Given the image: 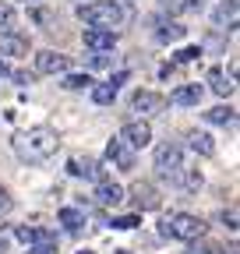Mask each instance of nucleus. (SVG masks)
<instances>
[{
    "mask_svg": "<svg viewBox=\"0 0 240 254\" xmlns=\"http://www.w3.org/2000/svg\"><path fill=\"white\" fill-rule=\"evenodd\" d=\"M57 148H60V134L53 131V127H46V124L14 134V152L25 159V163H46Z\"/></svg>",
    "mask_w": 240,
    "mask_h": 254,
    "instance_id": "nucleus-1",
    "label": "nucleus"
},
{
    "mask_svg": "<svg viewBox=\"0 0 240 254\" xmlns=\"http://www.w3.org/2000/svg\"><path fill=\"white\" fill-rule=\"evenodd\" d=\"M159 233L170 237V240H201L205 237V219L201 215H191V212H173L159 222Z\"/></svg>",
    "mask_w": 240,
    "mask_h": 254,
    "instance_id": "nucleus-2",
    "label": "nucleus"
},
{
    "mask_svg": "<svg viewBox=\"0 0 240 254\" xmlns=\"http://www.w3.org/2000/svg\"><path fill=\"white\" fill-rule=\"evenodd\" d=\"M78 18L85 25H92V28H117L120 21H124V7L117 4V0H92V4H81L78 7Z\"/></svg>",
    "mask_w": 240,
    "mask_h": 254,
    "instance_id": "nucleus-3",
    "label": "nucleus"
},
{
    "mask_svg": "<svg viewBox=\"0 0 240 254\" xmlns=\"http://www.w3.org/2000/svg\"><path fill=\"white\" fill-rule=\"evenodd\" d=\"M184 166V145L180 141H163L156 145V173L163 180H173V173Z\"/></svg>",
    "mask_w": 240,
    "mask_h": 254,
    "instance_id": "nucleus-4",
    "label": "nucleus"
},
{
    "mask_svg": "<svg viewBox=\"0 0 240 254\" xmlns=\"http://www.w3.org/2000/svg\"><path fill=\"white\" fill-rule=\"evenodd\" d=\"M67 173L71 177H85V180H96V184L106 180V170H103V163L96 155H71L67 159Z\"/></svg>",
    "mask_w": 240,
    "mask_h": 254,
    "instance_id": "nucleus-5",
    "label": "nucleus"
},
{
    "mask_svg": "<svg viewBox=\"0 0 240 254\" xmlns=\"http://www.w3.org/2000/svg\"><path fill=\"white\" fill-rule=\"evenodd\" d=\"M74 67V60L67 53H57V50H39L36 53V71L39 74H67Z\"/></svg>",
    "mask_w": 240,
    "mask_h": 254,
    "instance_id": "nucleus-6",
    "label": "nucleus"
},
{
    "mask_svg": "<svg viewBox=\"0 0 240 254\" xmlns=\"http://www.w3.org/2000/svg\"><path fill=\"white\" fill-rule=\"evenodd\" d=\"M170 103H166V95H159V92H148V88H138L134 92V99H131V110L138 113V117H156V113H163Z\"/></svg>",
    "mask_w": 240,
    "mask_h": 254,
    "instance_id": "nucleus-7",
    "label": "nucleus"
},
{
    "mask_svg": "<svg viewBox=\"0 0 240 254\" xmlns=\"http://www.w3.org/2000/svg\"><path fill=\"white\" fill-rule=\"evenodd\" d=\"M120 141H124L127 148H145L148 141H152V127H148L145 120H127L124 127H120Z\"/></svg>",
    "mask_w": 240,
    "mask_h": 254,
    "instance_id": "nucleus-8",
    "label": "nucleus"
},
{
    "mask_svg": "<svg viewBox=\"0 0 240 254\" xmlns=\"http://www.w3.org/2000/svg\"><path fill=\"white\" fill-rule=\"evenodd\" d=\"M124 194H131V201L141 208V212H156L159 205H163V198H159V190L152 187V184H134L131 190H124Z\"/></svg>",
    "mask_w": 240,
    "mask_h": 254,
    "instance_id": "nucleus-9",
    "label": "nucleus"
},
{
    "mask_svg": "<svg viewBox=\"0 0 240 254\" xmlns=\"http://www.w3.org/2000/svg\"><path fill=\"white\" fill-rule=\"evenodd\" d=\"M28 36H18V32H0V57H28Z\"/></svg>",
    "mask_w": 240,
    "mask_h": 254,
    "instance_id": "nucleus-10",
    "label": "nucleus"
},
{
    "mask_svg": "<svg viewBox=\"0 0 240 254\" xmlns=\"http://www.w3.org/2000/svg\"><path fill=\"white\" fill-rule=\"evenodd\" d=\"M85 46L92 53H106V50L117 46V32H110V28H85Z\"/></svg>",
    "mask_w": 240,
    "mask_h": 254,
    "instance_id": "nucleus-11",
    "label": "nucleus"
},
{
    "mask_svg": "<svg viewBox=\"0 0 240 254\" xmlns=\"http://www.w3.org/2000/svg\"><path fill=\"white\" fill-rule=\"evenodd\" d=\"M106 159H110L117 170H134V148H127L120 138H113V141L106 145Z\"/></svg>",
    "mask_w": 240,
    "mask_h": 254,
    "instance_id": "nucleus-12",
    "label": "nucleus"
},
{
    "mask_svg": "<svg viewBox=\"0 0 240 254\" xmlns=\"http://www.w3.org/2000/svg\"><path fill=\"white\" fill-rule=\"evenodd\" d=\"M103 208H117L120 201H124L127 194H124V187L120 184H113V180H103V184H96V194H92Z\"/></svg>",
    "mask_w": 240,
    "mask_h": 254,
    "instance_id": "nucleus-13",
    "label": "nucleus"
},
{
    "mask_svg": "<svg viewBox=\"0 0 240 254\" xmlns=\"http://www.w3.org/2000/svg\"><path fill=\"white\" fill-rule=\"evenodd\" d=\"M201 95H205V88H201L198 81H187V85L173 88V95H170L166 103H173V106H198V103H201Z\"/></svg>",
    "mask_w": 240,
    "mask_h": 254,
    "instance_id": "nucleus-14",
    "label": "nucleus"
},
{
    "mask_svg": "<svg viewBox=\"0 0 240 254\" xmlns=\"http://www.w3.org/2000/svg\"><path fill=\"white\" fill-rule=\"evenodd\" d=\"M14 237H18L21 244H57V237H53L50 230H36V226H18Z\"/></svg>",
    "mask_w": 240,
    "mask_h": 254,
    "instance_id": "nucleus-15",
    "label": "nucleus"
},
{
    "mask_svg": "<svg viewBox=\"0 0 240 254\" xmlns=\"http://www.w3.org/2000/svg\"><path fill=\"white\" fill-rule=\"evenodd\" d=\"M187 145L198 152V155H212L216 152V138L208 131H187Z\"/></svg>",
    "mask_w": 240,
    "mask_h": 254,
    "instance_id": "nucleus-16",
    "label": "nucleus"
},
{
    "mask_svg": "<svg viewBox=\"0 0 240 254\" xmlns=\"http://www.w3.org/2000/svg\"><path fill=\"white\" fill-rule=\"evenodd\" d=\"M212 21H216V28H237V0H223V4L216 7V14H212Z\"/></svg>",
    "mask_w": 240,
    "mask_h": 254,
    "instance_id": "nucleus-17",
    "label": "nucleus"
},
{
    "mask_svg": "<svg viewBox=\"0 0 240 254\" xmlns=\"http://www.w3.org/2000/svg\"><path fill=\"white\" fill-rule=\"evenodd\" d=\"M184 36H187V28L180 25V21H159V32H156L159 43H180Z\"/></svg>",
    "mask_w": 240,
    "mask_h": 254,
    "instance_id": "nucleus-18",
    "label": "nucleus"
},
{
    "mask_svg": "<svg viewBox=\"0 0 240 254\" xmlns=\"http://www.w3.org/2000/svg\"><path fill=\"white\" fill-rule=\"evenodd\" d=\"M170 184L184 187V190H198V187H201V173H194V170H184V166H180V170L173 173V180H170Z\"/></svg>",
    "mask_w": 240,
    "mask_h": 254,
    "instance_id": "nucleus-19",
    "label": "nucleus"
},
{
    "mask_svg": "<svg viewBox=\"0 0 240 254\" xmlns=\"http://www.w3.org/2000/svg\"><path fill=\"white\" fill-rule=\"evenodd\" d=\"M60 226L71 230V233H78L85 226V212L81 208H60Z\"/></svg>",
    "mask_w": 240,
    "mask_h": 254,
    "instance_id": "nucleus-20",
    "label": "nucleus"
},
{
    "mask_svg": "<svg viewBox=\"0 0 240 254\" xmlns=\"http://www.w3.org/2000/svg\"><path fill=\"white\" fill-rule=\"evenodd\" d=\"M208 85H212V92H216V95H223V99H226V95H233V81H230L219 67L208 71Z\"/></svg>",
    "mask_w": 240,
    "mask_h": 254,
    "instance_id": "nucleus-21",
    "label": "nucleus"
},
{
    "mask_svg": "<svg viewBox=\"0 0 240 254\" xmlns=\"http://www.w3.org/2000/svg\"><path fill=\"white\" fill-rule=\"evenodd\" d=\"M117 92H120V88L110 85V81H106V85H96V88H92V103H96V106H110V103L117 99Z\"/></svg>",
    "mask_w": 240,
    "mask_h": 254,
    "instance_id": "nucleus-22",
    "label": "nucleus"
},
{
    "mask_svg": "<svg viewBox=\"0 0 240 254\" xmlns=\"http://www.w3.org/2000/svg\"><path fill=\"white\" fill-rule=\"evenodd\" d=\"M205 120H208V124H233L237 113H233V106H212V110L205 113Z\"/></svg>",
    "mask_w": 240,
    "mask_h": 254,
    "instance_id": "nucleus-23",
    "label": "nucleus"
},
{
    "mask_svg": "<svg viewBox=\"0 0 240 254\" xmlns=\"http://www.w3.org/2000/svg\"><path fill=\"white\" fill-rule=\"evenodd\" d=\"M110 226L113 230H134V226H141V215H117Z\"/></svg>",
    "mask_w": 240,
    "mask_h": 254,
    "instance_id": "nucleus-24",
    "label": "nucleus"
},
{
    "mask_svg": "<svg viewBox=\"0 0 240 254\" xmlns=\"http://www.w3.org/2000/svg\"><path fill=\"white\" fill-rule=\"evenodd\" d=\"M18 21V14H14V7L7 4V0H0V28H11Z\"/></svg>",
    "mask_w": 240,
    "mask_h": 254,
    "instance_id": "nucleus-25",
    "label": "nucleus"
},
{
    "mask_svg": "<svg viewBox=\"0 0 240 254\" xmlns=\"http://www.w3.org/2000/svg\"><path fill=\"white\" fill-rule=\"evenodd\" d=\"M88 85H92V78H88V74H67V78H64V88H71V92L88 88Z\"/></svg>",
    "mask_w": 240,
    "mask_h": 254,
    "instance_id": "nucleus-26",
    "label": "nucleus"
},
{
    "mask_svg": "<svg viewBox=\"0 0 240 254\" xmlns=\"http://www.w3.org/2000/svg\"><path fill=\"white\" fill-rule=\"evenodd\" d=\"M205 0H173V11H201Z\"/></svg>",
    "mask_w": 240,
    "mask_h": 254,
    "instance_id": "nucleus-27",
    "label": "nucleus"
},
{
    "mask_svg": "<svg viewBox=\"0 0 240 254\" xmlns=\"http://www.w3.org/2000/svg\"><path fill=\"white\" fill-rule=\"evenodd\" d=\"M11 208H14V198H11V190L0 184V215H7Z\"/></svg>",
    "mask_w": 240,
    "mask_h": 254,
    "instance_id": "nucleus-28",
    "label": "nucleus"
},
{
    "mask_svg": "<svg viewBox=\"0 0 240 254\" xmlns=\"http://www.w3.org/2000/svg\"><path fill=\"white\" fill-rule=\"evenodd\" d=\"M194 57H201V50H198V46H187V50H180V53H177V64H191Z\"/></svg>",
    "mask_w": 240,
    "mask_h": 254,
    "instance_id": "nucleus-29",
    "label": "nucleus"
},
{
    "mask_svg": "<svg viewBox=\"0 0 240 254\" xmlns=\"http://www.w3.org/2000/svg\"><path fill=\"white\" fill-rule=\"evenodd\" d=\"M28 254H57V244H36Z\"/></svg>",
    "mask_w": 240,
    "mask_h": 254,
    "instance_id": "nucleus-30",
    "label": "nucleus"
},
{
    "mask_svg": "<svg viewBox=\"0 0 240 254\" xmlns=\"http://www.w3.org/2000/svg\"><path fill=\"white\" fill-rule=\"evenodd\" d=\"M194 247H191V254H212V244H198V240H191Z\"/></svg>",
    "mask_w": 240,
    "mask_h": 254,
    "instance_id": "nucleus-31",
    "label": "nucleus"
},
{
    "mask_svg": "<svg viewBox=\"0 0 240 254\" xmlns=\"http://www.w3.org/2000/svg\"><path fill=\"white\" fill-rule=\"evenodd\" d=\"M106 64H110L106 53H96V57H92V67H106Z\"/></svg>",
    "mask_w": 240,
    "mask_h": 254,
    "instance_id": "nucleus-32",
    "label": "nucleus"
},
{
    "mask_svg": "<svg viewBox=\"0 0 240 254\" xmlns=\"http://www.w3.org/2000/svg\"><path fill=\"white\" fill-rule=\"evenodd\" d=\"M124 81H127V71H120V74H113V78H110V85H117V88L124 85Z\"/></svg>",
    "mask_w": 240,
    "mask_h": 254,
    "instance_id": "nucleus-33",
    "label": "nucleus"
},
{
    "mask_svg": "<svg viewBox=\"0 0 240 254\" xmlns=\"http://www.w3.org/2000/svg\"><path fill=\"white\" fill-rule=\"evenodd\" d=\"M14 81H21V85H32V74H25V71H14Z\"/></svg>",
    "mask_w": 240,
    "mask_h": 254,
    "instance_id": "nucleus-34",
    "label": "nucleus"
},
{
    "mask_svg": "<svg viewBox=\"0 0 240 254\" xmlns=\"http://www.w3.org/2000/svg\"><path fill=\"white\" fill-rule=\"evenodd\" d=\"M7 74H11V67H7L4 60H0V78H7Z\"/></svg>",
    "mask_w": 240,
    "mask_h": 254,
    "instance_id": "nucleus-35",
    "label": "nucleus"
},
{
    "mask_svg": "<svg viewBox=\"0 0 240 254\" xmlns=\"http://www.w3.org/2000/svg\"><path fill=\"white\" fill-rule=\"evenodd\" d=\"M0 254H7V240L4 237H0Z\"/></svg>",
    "mask_w": 240,
    "mask_h": 254,
    "instance_id": "nucleus-36",
    "label": "nucleus"
},
{
    "mask_svg": "<svg viewBox=\"0 0 240 254\" xmlns=\"http://www.w3.org/2000/svg\"><path fill=\"white\" fill-rule=\"evenodd\" d=\"M78 254H92V251H78Z\"/></svg>",
    "mask_w": 240,
    "mask_h": 254,
    "instance_id": "nucleus-37",
    "label": "nucleus"
},
{
    "mask_svg": "<svg viewBox=\"0 0 240 254\" xmlns=\"http://www.w3.org/2000/svg\"><path fill=\"white\" fill-rule=\"evenodd\" d=\"M25 4H36V0H25Z\"/></svg>",
    "mask_w": 240,
    "mask_h": 254,
    "instance_id": "nucleus-38",
    "label": "nucleus"
}]
</instances>
